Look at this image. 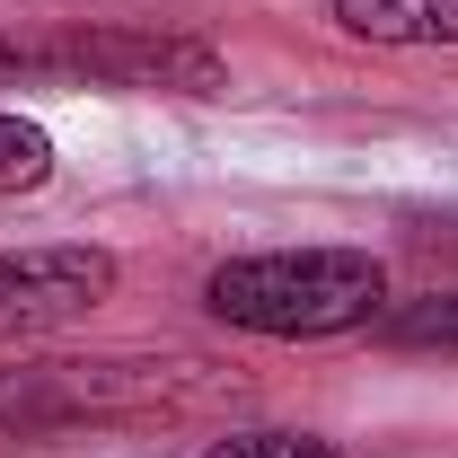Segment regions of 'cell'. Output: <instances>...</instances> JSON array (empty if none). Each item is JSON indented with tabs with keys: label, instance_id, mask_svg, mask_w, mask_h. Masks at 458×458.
<instances>
[{
	"label": "cell",
	"instance_id": "cell-1",
	"mask_svg": "<svg viewBox=\"0 0 458 458\" xmlns=\"http://www.w3.org/2000/svg\"><path fill=\"white\" fill-rule=\"evenodd\" d=\"M238 379L203 352H36L0 370V432L9 441H62L106 423H168L229 397Z\"/></svg>",
	"mask_w": 458,
	"mask_h": 458
},
{
	"label": "cell",
	"instance_id": "cell-5",
	"mask_svg": "<svg viewBox=\"0 0 458 458\" xmlns=\"http://www.w3.org/2000/svg\"><path fill=\"white\" fill-rule=\"evenodd\" d=\"M352 45H388V54H423V45H458V0H327Z\"/></svg>",
	"mask_w": 458,
	"mask_h": 458
},
{
	"label": "cell",
	"instance_id": "cell-4",
	"mask_svg": "<svg viewBox=\"0 0 458 458\" xmlns=\"http://www.w3.org/2000/svg\"><path fill=\"white\" fill-rule=\"evenodd\" d=\"M123 265L114 247L89 238H36V247H0V344H36L80 327L89 309H106Z\"/></svg>",
	"mask_w": 458,
	"mask_h": 458
},
{
	"label": "cell",
	"instance_id": "cell-2",
	"mask_svg": "<svg viewBox=\"0 0 458 458\" xmlns=\"http://www.w3.org/2000/svg\"><path fill=\"white\" fill-rule=\"evenodd\" d=\"M54 80V89H123V98H221L229 62L221 45L150 27V18H36L0 27V89Z\"/></svg>",
	"mask_w": 458,
	"mask_h": 458
},
{
	"label": "cell",
	"instance_id": "cell-6",
	"mask_svg": "<svg viewBox=\"0 0 458 458\" xmlns=\"http://www.w3.org/2000/svg\"><path fill=\"white\" fill-rule=\"evenodd\" d=\"M370 335L388 352H458V291H414V300H388L370 318Z\"/></svg>",
	"mask_w": 458,
	"mask_h": 458
},
{
	"label": "cell",
	"instance_id": "cell-3",
	"mask_svg": "<svg viewBox=\"0 0 458 458\" xmlns=\"http://www.w3.org/2000/svg\"><path fill=\"white\" fill-rule=\"evenodd\" d=\"M203 309L265 344H327L388 309V265L370 247H256L203 274Z\"/></svg>",
	"mask_w": 458,
	"mask_h": 458
},
{
	"label": "cell",
	"instance_id": "cell-8",
	"mask_svg": "<svg viewBox=\"0 0 458 458\" xmlns=\"http://www.w3.org/2000/svg\"><path fill=\"white\" fill-rule=\"evenodd\" d=\"M203 458H344L327 432H283V423H256V432H221Z\"/></svg>",
	"mask_w": 458,
	"mask_h": 458
},
{
	"label": "cell",
	"instance_id": "cell-7",
	"mask_svg": "<svg viewBox=\"0 0 458 458\" xmlns=\"http://www.w3.org/2000/svg\"><path fill=\"white\" fill-rule=\"evenodd\" d=\"M45 176H54V132H45L36 114L0 106V203H9V194H36Z\"/></svg>",
	"mask_w": 458,
	"mask_h": 458
}]
</instances>
